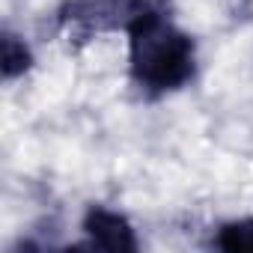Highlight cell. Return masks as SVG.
<instances>
[{"label":"cell","instance_id":"1","mask_svg":"<svg viewBox=\"0 0 253 253\" xmlns=\"http://www.w3.org/2000/svg\"><path fill=\"white\" fill-rule=\"evenodd\" d=\"M128 75L146 95H170L197 78V42L161 3L134 0L125 21Z\"/></svg>","mask_w":253,"mask_h":253},{"label":"cell","instance_id":"2","mask_svg":"<svg viewBox=\"0 0 253 253\" xmlns=\"http://www.w3.org/2000/svg\"><path fill=\"white\" fill-rule=\"evenodd\" d=\"M81 229L86 235V247H92V250H119V253L128 250L131 253L140 247L131 220L122 211L107 209V206H89Z\"/></svg>","mask_w":253,"mask_h":253},{"label":"cell","instance_id":"3","mask_svg":"<svg viewBox=\"0 0 253 253\" xmlns=\"http://www.w3.org/2000/svg\"><path fill=\"white\" fill-rule=\"evenodd\" d=\"M33 66V51L24 39H18L15 33H3V39H0V69H3V78L12 81L24 72H30Z\"/></svg>","mask_w":253,"mask_h":253},{"label":"cell","instance_id":"4","mask_svg":"<svg viewBox=\"0 0 253 253\" xmlns=\"http://www.w3.org/2000/svg\"><path fill=\"white\" fill-rule=\"evenodd\" d=\"M211 247L217 250H253V217H232L223 220L214 235H211Z\"/></svg>","mask_w":253,"mask_h":253}]
</instances>
